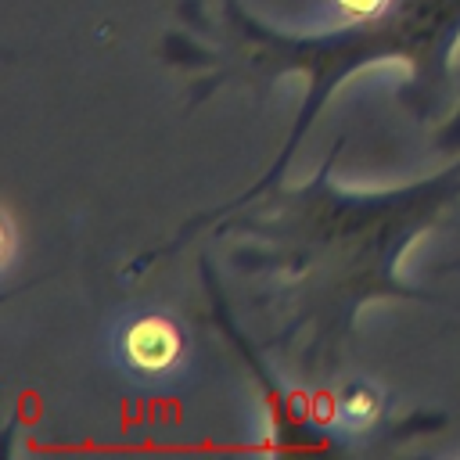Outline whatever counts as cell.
<instances>
[{"mask_svg":"<svg viewBox=\"0 0 460 460\" xmlns=\"http://www.w3.org/2000/svg\"><path fill=\"white\" fill-rule=\"evenodd\" d=\"M338 151L341 144L305 180H280L187 219L165 244L140 255L137 270L180 252L198 234L216 237L259 288L273 341L302 374H331L367 305L438 298L402 280V259L460 201V155L410 183L352 187L334 172Z\"/></svg>","mask_w":460,"mask_h":460,"instance_id":"6da1fadb","label":"cell"},{"mask_svg":"<svg viewBox=\"0 0 460 460\" xmlns=\"http://www.w3.org/2000/svg\"><path fill=\"white\" fill-rule=\"evenodd\" d=\"M456 47L460 0H388L377 14L345 18L323 32L277 29L252 14L244 0H180L162 40V58L183 79L190 104H201L219 90L266 97L284 79L302 83L298 111L277 158L241 190L255 194L284 180L298 144L334 90L370 65L406 68L402 104L420 122L442 126L456 104Z\"/></svg>","mask_w":460,"mask_h":460,"instance_id":"7a4b0ae2","label":"cell"},{"mask_svg":"<svg viewBox=\"0 0 460 460\" xmlns=\"http://www.w3.org/2000/svg\"><path fill=\"white\" fill-rule=\"evenodd\" d=\"M216 316L223 323V334L237 345V352L244 356L248 370H252V381L259 388V406H262V431H266V449H277V453H334L341 449V442L334 438L331 428H323L313 410L305 406V399L284 381L277 377L273 370L262 367V359L255 356L252 341L234 327L226 323V313L223 305H216Z\"/></svg>","mask_w":460,"mask_h":460,"instance_id":"3957f363","label":"cell"},{"mask_svg":"<svg viewBox=\"0 0 460 460\" xmlns=\"http://www.w3.org/2000/svg\"><path fill=\"white\" fill-rule=\"evenodd\" d=\"M119 363L137 377H169L187 356V334L169 313H140L115 334Z\"/></svg>","mask_w":460,"mask_h":460,"instance_id":"277c9868","label":"cell"},{"mask_svg":"<svg viewBox=\"0 0 460 460\" xmlns=\"http://www.w3.org/2000/svg\"><path fill=\"white\" fill-rule=\"evenodd\" d=\"M377 413H381V399H377V388L367 385V381H349L341 392H338V417L352 428V431H370L377 424Z\"/></svg>","mask_w":460,"mask_h":460,"instance_id":"5b68a950","label":"cell"},{"mask_svg":"<svg viewBox=\"0 0 460 460\" xmlns=\"http://www.w3.org/2000/svg\"><path fill=\"white\" fill-rule=\"evenodd\" d=\"M435 144L446 155H460V68H456V104L442 126H435Z\"/></svg>","mask_w":460,"mask_h":460,"instance_id":"8992f818","label":"cell"},{"mask_svg":"<svg viewBox=\"0 0 460 460\" xmlns=\"http://www.w3.org/2000/svg\"><path fill=\"white\" fill-rule=\"evenodd\" d=\"M338 7L341 18H367V14H377L388 0H331Z\"/></svg>","mask_w":460,"mask_h":460,"instance_id":"52a82bcc","label":"cell"},{"mask_svg":"<svg viewBox=\"0 0 460 460\" xmlns=\"http://www.w3.org/2000/svg\"><path fill=\"white\" fill-rule=\"evenodd\" d=\"M14 262V219L11 212H4V270H11Z\"/></svg>","mask_w":460,"mask_h":460,"instance_id":"ba28073f","label":"cell"},{"mask_svg":"<svg viewBox=\"0 0 460 460\" xmlns=\"http://www.w3.org/2000/svg\"><path fill=\"white\" fill-rule=\"evenodd\" d=\"M435 273H438V277H460V252H456L453 259L438 262V266H435Z\"/></svg>","mask_w":460,"mask_h":460,"instance_id":"9c48e42d","label":"cell"}]
</instances>
